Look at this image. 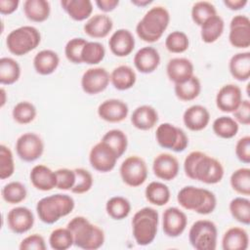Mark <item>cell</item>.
Segmentation results:
<instances>
[{"instance_id":"obj_55","label":"cell","mask_w":250,"mask_h":250,"mask_svg":"<svg viewBox=\"0 0 250 250\" xmlns=\"http://www.w3.org/2000/svg\"><path fill=\"white\" fill-rule=\"evenodd\" d=\"M20 4L19 0H0V14L10 15L14 13Z\"/></svg>"},{"instance_id":"obj_59","label":"cell","mask_w":250,"mask_h":250,"mask_svg":"<svg viewBox=\"0 0 250 250\" xmlns=\"http://www.w3.org/2000/svg\"><path fill=\"white\" fill-rule=\"evenodd\" d=\"M1 95H2V100H1V106H3L5 104V102H6V93H5V90L2 88L1 89Z\"/></svg>"},{"instance_id":"obj_15","label":"cell","mask_w":250,"mask_h":250,"mask_svg":"<svg viewBox=\"0 0 250 250\" xmlns=\"http://www.w3.org/2000/svg\"><path fill=\"white\" fill-rule=\"evenodd\" d=\"M188 224L187 215L177 207L167 208L162 215V229L164 233L169 237L181 235Z\"/></svg>"},{"instance_id":"obj_22","label":"cell","mask_w":250,"mask_h":250,"mask_svg":"<svg viewBox=\"0 0 250 250\" xmlns=\"http://www.w3.org/2000/svg\"><path fill=\"white\" fill-rule=\"evenodd\" d=\"M166 72L175 84L182 83L193 75V64L187 58H174L168 62Z\"/></svg>"},{"instance_id":"obj_33","label":"cell","mask_w":250,"mask_h":250,"mask_svg":"<svg viewBox=\"0 0 250 250\" xmlns=\"http://www.w3.org/2000/svg\"><path fill=\"white\" fill-rule=\"evenodd\" d=\"M174 91L179 100L189 102L199 96L201 91V83L195 75H192L188 80L175 84Z\"/></svg>"},{"instance_id":"obj_18","label":"cell","mask_w":250,"mask_h":250,"mask_svg":"<svg viewBox=\"0 0 250 250\" xmlns=\"http://www.w3.org/2000/svg\"><path fill=\"white\" fill-rule=\"evenodd\" d=\"M129 113L128 105L117 99H109L103 102L98 107L99 116L110 123H117L123 121Z\"/></svg>"},{"instance_id":"obj_52","label":"cell","mask_w":250,"mask_h":250,"mask_svg":"<svg viewBox=\"0 0 250 250\" xmlns=\"http://www.w3.org/2000/svg\"><path fill=\"white\" fill-rule=\"evenodd\" d=\"M21 250H45L46 243L42 235L33 233L23 238L20 244Z\"/></svg>"},{"instance_id":"obj_34","label":"cell","mask_w":250,"mask_h":250,"mask_svg":"<svg viewBox=\"0 0 250 250\" xmlns=\"http://www.w3.org/2000/svg\"><path fill=\"white\" fill-rule=\"evenodd\" d=\"M200 27V36L202 41L205 43H213L217 41L223 34L225 22L220 16L216 15L208 19Z\"/></svg>"},{"instance_id":"obj_44","label":"cell","mask_w":250,"mask_h":250,"mask_svg":"<svg viewBox=\"0 0 250 250\" xmlns=\"http://www.w3.org/2000/svg\"><path fill=\"white\" fill-rule=\"evenodd\" d=\"M26 194L25 187L20 182H10L2 188V197L10 204L21 203L25 199Z\"/></svg>"},{"instance_id":"obj_40","label":"cell","mask_w":250,"mask_h":250,"mask_svg":"<svg viewBox=\"0 0 250 250\" xmlns=\"http://www.w3.org/2000/svg\"><path fill=\"white\" fill-rule=\"evenodd\" d=\"M229 212L239 223L248 226L250 224V201L245 197H235L229 202Z\"/></svg>"},{"instance_id":"obj_38","label":"cell","mask_w":250,"mask_h":250,"mask_svg":"<svg viewBox=\"0 0 250 250\" xmlns=\"http://www.w3.org/2000/svg\"><path fill=\"white\" fill-rule=\"evenodd\" d=\"M214 133L223 139H231L238 132V124L230 116H220L216 118L212 125Z\"/></svg>"},{"instance_id":"obj_1","label":"cell","mask_w":250,"mask_h":250,"mask_svg":"<svg viewBox=\"0 0 250 250\" xmlns=\"http://www.w3.org/2000/svg\"><path fill=\"white\" fill-rule=\"evenodd\" d=\"M186 175L191 179L208 185L217 184L224 177V167L219 160L202 151H191L184 162Z\"/></svg>"},{"instance_id":"obj_21","label":"cell","mask_w":250,"mask_h":250,"mask_svg":"<svg viewBox=\"0 0 250 250\" xmlns=\"http://www.w3.org/2000/svg\"><path fill=\"white\" fill-rule=\"evenodd\" d=\"M183 121L185 126L190 131H201L207 127L210 121V113L203 105L194 104L186 109Z\"/></svg>"},{"instance_id":"obj_11","label":"cell","mask_w":250,"mask_h":250,"mask_svg":"<svg viewBox=\"0 0 250 250\" xmlns=\"http://www.w3.org/2000/svg\"><path fill=\"white\" fill-rule=\"evenodd\" d=\"M16 151L18 156L26 162L37 160L44 151L42 139L35 133H24L16 142Z\"/></svg>"},{"instance_id":"obj_28","label":"cell","mask_w":250,"mask_h":250,"mask_svg":"<svg viewBox=\"0 0 250 250\" xmlns=\"http://www.w3.org/2000/svg\"><path fill=\"white\" fill-rule=\"evenodd\" d=\"M60 58L53 50H42L33 59V66L37 73L41 75L52 74L59 66Z\"/></svg>"},{"instance_id":"obj_32","label":"cell","mask_w":250,"mask_h":250,"mask_svg":"<svg viewBox=\"0 0 250 250\" xmlns=\"http://www.w3.org/2000/svg\"><path fill=\"white\" fill-rule=\"evenodd\" d=\"M23 12L31 21L42 22L50 16V3L46 0H26L23 2Z\"/></svg>"},{"instance_id":"obj_12","label":"cell","mask_w":250,"mask_h":250,"mask_svg":"<svg viewBox=\"0 0 250 250\" xmlns=\"http://www.w3.org/2000/svg\"><path fill=\"white\" fill-rule=\"evenodd\" d=\"M118 155L104 142L96 144L90 150L89 161L91 166L99 172L106 173L111 171L116 164Z\"/></svg>"},{"instance_id":"obj_56","label":"cell","mask_w":250,"mask_h":250,"mask_svg":"<svg viewBox=\"0 0 250 250\" xmlns=\"http://www.w3.org/2000/svg\"><path fill=\"white\" fill-rule=\"evenodd\" d=\"M96 5L103 12H111L113 11L119 4L118 0H96Z\"/></svg>"},{"instance_id":"obj_36","label":"cell","mask_w":250,"mask_h":250,"mask_svg":"<svg viewBox=\"0 0 250 250\" xmlns=\"http://www.w3.org/2000/svg\"><path fill=\"white\" fill-rule=\"evenodd\" d=\"M21 76V66L12 58L3 57L0 59V83L11 85L19 80Z\"/></svg>"},{"instance_id":"obj_4","label":"cell","mask_w":250,"mask_h":250,"mask_svg":"<svg viewBox=\"0 0 250 250\" xmlns=\"http://www.w3.org/2000/svg\"><path fill=\"white\" fill-rule=\"evenodd\" d=\"M177 200L183 208L201 215L212 213L217 205L216 196L212 191L193 186H187L181 188L178 192Z\"/></svg>"},{"instance_id":"obj_25","label":"cell","mask_w":250,"mask_h":250,"mask_svg":"<svg viewBox=\"0 0 250 250\" xmlns=\"http://www.w3.org/2000/svg\"><path fill=\"white\" fill-rule=\"evenodd\" d=\"M113 27L112 20L104 14L91 17L83 26L84 32L93 38H104L108 35Z\"/></svg>"},{"instance_id":"obj_10","label":"cell","mask_w":250,"mask_h":250,"mask_svg":"<svg viewBox=\"0 0 250 250\" xmlns=\"http://www.w3.org/2000/svg\"><path fill=\"white\" fill-rule=\"evenodd\" d=\"M119 172L122 181L133 188L143 185L147 178L146 163L137 155L127 157L122 162Z\"/></svg>"},{"instance_id":"obj_46","label":"cell","mask_w":250,"mask_h":250,"mask_svg":"<svg viewBox=\"0 0 250 250\" xmlns=\"http://www.w3.org/2000/svg\"><path fill=\"white\" fill-rule=\"evenodd\" d=\"M36 108L29 102L18 103L12 111L14 120L19 124H28L36 117Z\"/></svg>"},{"instance_id":"obj_2","label":"cell","mask_w":250,"mask_h":250,"mask_svg":"<svg viewBox=\"0 0 250 250\" xmlns=\"http://www.w3.org/2000/svg\"><path fill=\"white\" fill-rule=\"evenodd\" d=\"M66 228L73 235L74 245L85 250H96L104 242V232L98 226L93 225L87 218L77 216L72 218Z\"/></svg>"},{"instance_id":"obj_53","label":"cell","mask_w":250,"mask_h":250,"mask_svg":"<svg viewBox=\"0 0 250 250\" xmlns=\"http://www.w3.org/2000/svg\"><path fill=\"white\" fill-rule=\"evenodd\" d=\"M235 155L239 161L250 163V137L245 136L239 139L235 146Z\"/></svg>"},{"instance_id":"obj_54","label":"cell","mask_w":250,"mask_h":250,"mask_svg":"<svg viewBox=\"0 0 250 250\" xmlns=\"http://www.w3.org/2000/svg\"><path fill=\"white\" fill-rule=\"evenodd\" d=\"M234 120L243 125L250 124V102L242 100L238 107L232 112Z\"/></svg>"},{"instance_id":"obj_9","label":"cell","mask_w":250,"mask_h":250,"mask_svg":"<svg viewBox=\"0 0 250 250\" xmlns=\"http://www.w3.org/2000/svg\"><path fill=\"white\" fill-rule=\"evenodd\" d=\"M158 145L175 152L184 151L188 145V138L185 131L171 123L160 124L155 133Z\"/></svg>"},{"instance_id":"obj_41","label":"cell","mask_w":250,"mask_h":250,"mask_svg":"<svg viewBox=\"0 0 250 250\" xmlns=\"http://www.w3.org/2000/svg\"><path fill=\"white\" fill-rule=\"evenodd\" d=\"M49 243L52 249L66 250L74 244L73 235L67 228H59L51 232Z\"/></svg>"},{"instance_id":"obj_5","label":"cell","mask_w":250,"mask_h":250,"mask_svg":"<svg viewBox=\"0 0 250 250\" xmlns=\"http://www.w3.org/2000/svg\"><path fill=\"white\" fill-rule=\"evenodd\" d=\"M74 205V200L70 195L57 193L41 198L37 202L36 211L41 222L52 225L62 217L70 214Z\"/></svg>"},{"instance_id":"obj_3","label":"cell","mask_w":250,"mask_h":250,"mask_svg":"<svg viewBox=\"0 0 250 250\" xmlns=\"http://www.w3.org/2000/svg\"><path fill=\"white\" fill-rule=\"evenodd\" d=\"M170 15L167 9L156 6L149 9L136 26L138 36L145 42L158 41L168 27Z\"/></svg>"},{"instance_id":"obj_48","label":"cell","mask_w":250,"mask_h":250,"mask_svg":"<svg viewBox=\"0 0 250 250\" xmlns=\"http://www.w3.org/2000/svg\"><path fill=\"white\" fill-rule=\"evenodd\" d=\"M86 43L87 40L82 37L70 39L64 47V55L66 59L72 63H82L81 54Z\"/></svg>"},{"instance_id":"obj_35","label":"cell","mask_w":250,"mask_h":250,"mask_svg":"<svg viewBox=\"0 0 250 250\" xmlns=\"http://www.w3.org/2000/svg\"><path fill=\"white\" fill-rule=\"evenodd\" d=\"M146 200L156 206H163L170 200L169 188L160 182H151L145 190Z\"/></svg>"},{"instance_id":"obj_13","label":"cell","mask_w":250,"mask_h":250,"mask_svg":"<svg viewBox=\"0 0 250 250\" xmlns=\"http://www.w3.org/2000/svg\"><path fill=\"white\" fill-rule=\"evenodd\" d=\"M110 81V75L104 67L87 69L81 78L82 90L89 95H97L104 91Z\"/></svg>"},{"instance_id":"obj_45","label":"cell","mask_w":250,"mask_h":250,"mask_svg":"<svg viewBox=\"0 0 250 250\" xmlns=\"http://www.w3.org/2000/svg\"><path fill=\"white\" fill-rule=\"evenodd\" d=\"M217 15L216 8L208 1H199L191 8V19L193 22L201 26L208 19Z\"/></svg>"},{"instance_id":"obj_23","label":"cell","mask_w":250,"mask_h":250,"mask_svg":"<svg viewBox=\"0 0 250 250\" xmlns=\"http://www.w3.org/2000/svg\"><path fill=\"white\" fill-rule=\"evenodd\" d=\"M29 179L32 186L42 191L52 190L57 186L56 172L42 164L35 165L31 169Z\"/></svg>"},{"instance_id":"obj_17","label":"cell","mask_w":250,"mask_h":250,"mask_svg":"<svg viewBox=\"0 0 250 250\" xmlns=\"http://www.w3.org/2000/svg\"><path fill=\"white\" fill-rule=\"evenodd\" d=\"M241 101V89L234 84L224 85L216 96V105L223 112H233Z\"/></svg>"},{"instance_id":"obj_30","label":"cell","mask_w":250,"mask_h":250,"mask_svg":"<svg viewBox=\"0 0 250 250\" xmlns=\"http://www.w3.org/2000/svg\"><path fill=\"white\" fill-rule=\"evenodd\" d=\"M61 5L68 16L77 21L88 19L93 12V4L90 0H62Z\"/></svg>"},{"instance_id":"obj_16","label":"cell","mask_w":250,"mask_h":250,"mask_svg":"<svg viewBox=\"0 0 250 250\" xmlns=\"http://www.w3.org/2000/svg\"><path fill=\"white\" fill-rule=\"evenodd\" d=\"M7 223L13 232L18 234L24 233L33 227L34 215L32 211L26 207H15L8 212Z\"/></svg>"},{"instance_id":"obj_27","label":"cell","mask_w":250,"mask_h":250,"mask_svg":"<svg viewBox=\"0 0 250 250\" xmlns=\"http://www.w3.org/2000/svg\"><path fill=\"white\" fill-rule=\"evenodd\" d=\"M249 236L247 231L238 227L229 229L223 236L222 247L224 250H245L248 248Z\"/></svg>"},{"instance_id":"obj_7","label":"cell","mask_w":250,"mask_h":250,"mask_svg":"<svg viewBox=\"0 0 250 250\" xmlns=\"http://www.w3.org/2000/svg\"><path fill=\"white\" fill-rule=\"evenodd\" d=\"M41 41L38 29L31 25H23L12 30L7 38L8 50L16 56H23L34 50Z\"/></svg>"},{"instance_id":"obj_37","label":"cell","mask_w":250,"mask_h":250,"mask_svg":"<svg viewBox=\"0 0 250 250\" xmlns=\"http://www.w3.org/2000/svg\"><path fill=\"white\" fill-rule=\"evenodd\" d=\"M105 210L107 215L113 220H123L129 216L131 204L129 200L123 196H113L107 200Z\"/></svg>"},{"instance_id":"obj_24","label":"cell","mask_w":250,"mask_h":250,"mask_svg":"<svg viewBox=\"0 0 250 250\" xmlns=\"http://www.w3.org/2000/svg\"><path fill=\"white\" fill-rule=\"evenodd\" d=\"M160 56L158 51L150 46L140 49L134 57V64L142 73H151L158 67Z\"/></svg>"},{"instance_id":"obj_6","label":"cell","mask_w":250,"mask_h":250,"mask_svg":"<svg viewBox=\"0 0 250 250\" xmlns=\"http://www.w3.org/2000/svg\"><path fill=\"white\" fill-rule=\"evenodd\" d=\"M158 221V213L153 208L144 207L135 213L132 220V230L137 244L146 246L154 240Z\"/></svg>"},{"instance_id":"obj_31","label":"cell","mask_w":250,"mask_h":250,"mask_svg":"<svg viewBox=\"0 0 250 250\" xmlns=\"http://www.w3.org/2000/svg\"><path fill=\"white\" fill-rule=\"evenodd\" d=\"M136 73L129 65H119L115 67L110 74V81L113 87L119 91H125L132 88L136 83Z\"/></svg>"},{"instance_id":"obj_39","label":"cell","mask_w":250,"mask_h":250,"mask_svg":"<svg viewBox=\"0 0 250 250\" xmlns=\"http://www.w3.org/2000/svg\"><path fill=\"white\" fill-rule=\"evenodd\" d=\"M102 142L109 146L118 157L122 156L127 149L128 140L126 134L119 129H112L107 131L102 138Z\"/></svg>"},{"instance_id":"obj_51","label":"cell","mask_w":250,"mask_h":250,"mask_svg":"<svg viewBox=\"0 0 250 250\" xmlns=\"http://www.w3.org/2000/svg\"><path fill=\"white\" fill-rule=\"evenodd\" d=\"M55 172H56V178H57V186H56L57 188L62 189V190H69L73 188L76 180V175L74 170L62 168Z\"/></svg>"},{"instance_id":"obj_20","label":"cell","mask_w":250,"mask_h":250,"mask_svg":"<svg viewBox=\"0 0 250 250\" xmlns=\"http://www.w3.org/2000/svg\"><path fill=\"white\" fill-rule=\"evenodd\" d=\"M108 46L111 53L116 57H126L135 48V38L131 31L120 28L111 34L108 40Z\"/></svg>"},{"instance_id":"obj_47","label":"cell","mask_w":250,"mask_h":250,"mask_svg":"<svg viewBox=\"0 0 250 250\" xmlns=\"http://www.w3.org/2000/svg\"><path fill=\"white\" fill-rule=\"evenodd\" d=\"M189 45V40L188 35L183 31H172L168 34L165 39V47L166 49L175 54L184 53L188 50Z\"/></svg>"},{"instance_id":"obj_29","label":"cell","mask_w":250,"mask_h":250,"mask_svg":"<svg viewBox=\"0 0 250 250\" xmlns=\"http://www.w3.org/2000/svg\"><path fill=\"white\" fill-rule=\"evenodd\" d=\"M231 76L238 81H246L250 77V53L243 52L233 55L229 63Z\"/></svg>"},{"instance_id":"obj_57","label":"cell","mask_w":250,"mask_h":250,"mask_svg":"<svg viewBox=\"0 0 250 250\" xmlns=\"http://www.w3.org/2000/svg\"><path fill=\"white\" fill-rule=\"evenodd\" d=\"M224 4L232 11H237L243 9L246 4L247 0H224Z\"/></svg>"},{"instance_id":"obj_19","label":"cell","mask_w":250,"mask_h":250,"mask_svg":"<svg viewBox=\"0 0 250 250\" xmlns=\"http://www.w3.org/2000/svg\"><path fill=\"white\" fill-rule=\"evenodd\" d=\"M152 169L158 179L171 181L177 177L180 165L177 158L172 154L160 153L153 159Z\"/></svg>"},{"instance_id":"obj_42","label":"cell","mask_w":250,"mask_h":250,"mask_svg":"<svg viewBox=\"0 0 250 250\" xmlns=\"http://www.w3.org/2000/svg\"><path fill=\"white\" fill-rule=\"evenodd\" d=\"M104 56L105 50L103 44L100 42L87 41L82 50L81 59L82 62L87 64H98L104 60Z\"/></svg>"},{"instance_id":"obj_26","label":"cell","mask_w":250,"mask_h":250,"mask_svg":"<svg viewBox=\"0 0 250 250\" xmlns=\"http://www.w3.org/2000/svg\"><path fill=\"white\" fill-rule=\"evenodd\" d=\"M131 122L133 126L139 130H150L158 122V113L156 109L150 105H140L133 111Z\"/></svg>"},{"instance_id":"obj_58","label":"cell","mask_w":250,"mask_h":250,"mask_svg":"<svg viewBox=\"0 0 250 250\" xmlns=\"http://www.w3.org/2000/svg\"><path fill=\"white\" fill-rule=\"evenodd\" d=\"M131 3L138 7H145V6L152 3V0H132Z\"/></svg>"},{"instance_id":"obj_49","label":"cell","mask_w":250,"mask_h":250,"mask_svg":"<svg viewBox=\"0 0 250 250\" xmlns=\"http://www.w3.org/2000/svg\"><path fill=\"white\" fill-rule=\"evenodd\" d=\"M15 172L14 157L11 149L5 145H0V179L10 178Z\"/></svg>"},{"instance_id":"obj_14","label":"cell","mask_w":250,"mask_h":250,"mask_svg":"<svg viewBox=\"0 0 250 250\" xmlns=\"http://www.w3.org/2000/svg\"><path fill=\"white\" fill-rule=\"evenodd\" d=\"M229 43L235 48L250 46V20L247 16H234L229 23Z\"/></svg>"},{"instance_id":"obj_43","label":"cell","mask_w":250,"mask_h":250,"mask_svg":"<svg viewBox=\"0 0 250 250\" xmlns=\"http://www.w3.org/2000/svg\"><path fill=\"white\" fill-rule=\"evenodd\" d=\"M233 190L242 195L250 194V169L239 168L235 170L229 179Z\"/></svg>"},{"instance_id":"obj_8","label":"cell","mask_w":250,"mask_h":250,"mask_svg":"<svg viewBox=\"0 0 250 250\" xmlns=\"http://www.w3.org/2000/svg\"><path fill=\"white\" fill-rule=\"evenodd\" d=\"M218 229L209 220H198L192 224L188 231V240L196 250H215Z\"/></svg>"},{"instance_id":"obj_50","label":"cell","mask_w":250,"mask_h":250,"mask_svg":"<svg viewBox=\"0 0 250 250\" xmlns=\"http://www.w3.org/2000/svg\"><path fill=\"white\" fill-rule=\"evenodd\" d=\"M76 180L73 188L70 189L73 193L81 194L89 191L93 186V177L91 173L83 168L74 169Z\"/></svg>"}]
</instances>
